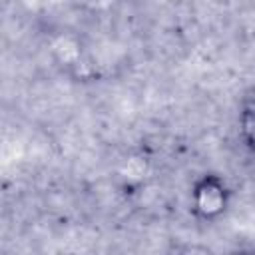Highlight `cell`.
I'll return each instance as SVG.
<instances>
[{
  "instance_id": "obj_1",
  "label": "cell",
  "mask_w": 255,
  "mask_h": 255,
  "mask_svg": "<svg viewBox=\"0 0 255 255\" xmlns=\"http://www.w3.org/2000/svg\"><path fill=\"white\" fill-rule=\"evenodd\" d=\"M231 205V187L217 173L199 175L189 189V211L201 223L219 221Z\"/></svg>"
},
{
  "instance_id": "obj_2",
  "label": "cell",
  "mask_w": 255,
  "mask_h": 255,
  "mask_svg": "<svg viewBox=\"0 0 255 255\" xmlns=\"http://www.w3.org/2000/svg\"><path fill=\"white\" fill-rule=\"evenodd\" d=\"M237 126H239L241 145L251 155H255V92H249L243 96L241 106H239Z\"/></svg>"
}]
</instances>
